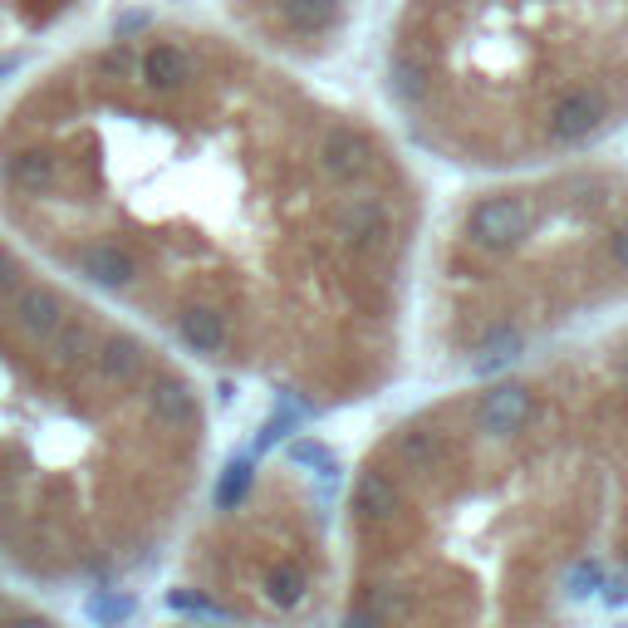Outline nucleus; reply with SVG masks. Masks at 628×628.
Here are the masks:
<instances>
[{"mask_svg":"<svg viewBox=\"0 0 628 628\" xmlns=\"http://www.w3.org/2000/svg\"><path fill=\"white\" fill-rule=\"evenodd\" d=\"M379 83L447 162L584 153L628 119V0H397Z\"/></svg>","mask_w":628,"mask_h":628,"instance_id":"nucleus-1","label":"nucleus"},{"mask_svg":"<svg viewBox=\"0 0 628 628\" xmlns=\"http://www.w3.org/2000/svg\"><path fill=\"white\" fill-rule=\"evenodd\" d=\"M452 319L471 339L520 329L628 285V172L584 167L550 182L496 187L457 212L442 250Z\"/></svg>","mask_w":628,"mask_h":628,"instance_id":"nucleus-2","label":"nucleus"},{"mask_svg":"<svg viewBox=\"0 0 628 628\" xmlns=\"http://www.w3.org/2000/svg\"><path fill=\"white\" fill-rule=\"evenodd\" d=\"M250 15L280 49L329 55L349 40L354 20H359V0H250Z\"/></svg>","mask_w":628,"mask_h":628,"instance_id":"nucleus-3","label":"nucleus"},{"mask_svg":"<svg viewBox=\"0 0 628 628\" xmlns=\"http://www.w3.org/2000/svg\"><path fill=\"white\" fill-rule=\"evenodd\" d=\"M530 417H536V389H530V383H511V379L491 383L476 403V427L486 437H496V442L526 433Z\"/></svg>","mask_w":628,"mask_h":628,"instance_id":"nucleus-4","label":"nucleus"},{"mask_svg":"<svg viewBox=\"0 0 628 628\" xmlns=\"http://www.w3.org/2000/svg\"><path fill=\"white\" fill-rule=\"evenodd\" d=\"M93 363H99L103 383H113V389H133L138 379H148V344L133 339V334H109V339H99V349H93Z\"/></svg>","mask_w":628,"mask_h":628,"instance_id":"nucleus-5","label":"nucleus"},{"mask_svg":"<svg viewBox=\"0 0 628 628\" xmlns=\"http://www.w3.org/2000/svg\"><path fill=\"white\" fill-rule=\"evenodd\" d=\"M79 276L103 290H128L138 280V256L119 240H93V246L79 250Z\"/></svg>","mask_w":628,"mask_h":628,"instance_id":"nucleus-6","label":"nucleus"},{"mask_svg":"<svg viewBox=\"0 0 628 628\" xmlns=\"http://www.w3.org/2000/svg\"><path fill=\"white\" fill-rule=\"evenodd\" d=\"M177 334H182L187 349H197V354L232 349V319H226V310L206 305V300H192V305L177 310Z\"/></svg>","mask_w":628,"mask_h":628,"instance_id":"nucleus-7","label":"nucleus"},{"mask_svg":"<svg viewBox=\"0 0 628 628\" xmlns=\"http://www.w3.org/2000/svg\"><path fill=\"white\" fill-rule=\"evenodd\" d=\"M15 324H20V334H30V339H40L45 344L49 334L65 324V295L59 290H49V285H20L15 290Z\"/></svg>","mask_w":628,"mask_h":628,"instance_id":"nucleus-8","label":"nucleus"},{"mask_svg":"<svg viewBox=\"0 0 628 628\" xmlns=\"http://www.w3.org/2000/svg\"><path fill=\"white\" fill-rule=\"evenodd\" d=\"M148 413L162 427H197L202 423V407H197V393L187 379H172V373H157L148 383Z\"/></svg>","mask_w":628,"mask_h":628,"instance_id":"nucleus-9","label":"nucleus"},{"mask_svg":"<svg viewBox=\"0 0 628 628\" xmlns=\"http://www.w3.org/2000/svg\"><path fill=\"white\" fill-rule=\"evenodd\" d=\"M354 520L359 526H389V520L397 516V486L383 471H359V481H354Z\"/></svg>","mask_w":628,"mask_h":628,"instance_id":"nucleus-10","label":"nucleus"},{"mask_svg":"<svg viewBox=\"0 0 628 628\" xmlns=\"http://www.w3.org/2000/svg\"><path fill=\"white\" fill-rule=\"evenodd\" d=\"M45 349H49V359H55V369H83V363L93 359V349H99V339H93V329L83 319H69L65 314V324H59L55 334L45 339Z\"/></svg>","mask_w":628,"mask_h":628,"instance_id":"nucleus-11","label":"nucleus"},{"mask_svg":"<svg viewBox=\"0 0 628 628\" xmlns=\"http://www.w3.org/2000/svg\"><path fill=\"white\" fill-rule=\"evenodd\" d=\"M397 457L413 471H437L452 462V442H447V433H437V427H407V433L397 437Z\"/></svg>","mask_w":628,"mask_h":628,"instance_id":"nucleus-12","label":"nucleus"},{"mask_svg":"<svg viewBox=\"0 0 628 628\" xmlns=\"http://www.w3.org/2000/svg\"><path fill=\"white\" fill-rule=\"evenodd\" d=\"M5 177L20 192H49V187L59 182V162H55V153H45V148H25L5 162Z\"/></svg>","mask_w":628,"mask_h":628,"instance_id":"nucleus-13","label":"nucleus"},{"mask_svg":"<svg viewBox=\"0 0 628 628\" xmlns=\"http://www.w3.org/2000/svg\"><path fill=\"white\" fill-rule=\"evenodd\" d=\"M305 590H310V580H305L300 564H276V570L266 574V594H270L276 609H295V604H305Z\"/></svg>","mask_w":628,"mask_h":628,"instance_id":"nucleus-14","label":"nucleus"},{"mask_svg":"<svg viewBox=\"0 0 628 628\" xmlns=\"http://www.w3.org/2000/svg\"><path fill=\"white\" fill-rule=\"evenodd\" d=\"M83 614H89L99 628H119V624H128L133 614H138V604L128 599V594H113V590H99L89 604H83Z\"/></svg>","mask_w":628,"mask_h":628,"instance_id":"nucleus-15","label":"nucleus"},{"mask_svg":"<svg viewBox=\"0 0 628 628\" xmlns=\"http://www.w3.org/2000/svg\"><path fill=\"white\" fill-rule=\"evenodd\" d=\"M250 476H256V462H250V457H236V462L222 471V481H216V506H222V511L240 506L246 491H250Z\"/></svg>","mask_w":628,"mask_h":628,"instance_id":"nucleus-16","label":"nucleus"},{"mask_svg":"<svg viewBox=\"0 0 628 628\" xmlns=\"http://www.w3.org/2000/svg\"><path fill=\"white\" fill-rule=\"evenodd\" d=\"M167 609L197 614V619H226V609H216L212 599H202V594H192V590H172V594H167Z\"/></svg>","mask_w":628,"mask_h":628,"instance_id":"nucleus-17","label":"nucleus"},{"mask_svg":"<svg viewBox=\"0 0 628 628\" xmlns=\"http://www.w3.org/2000/svg\"><path fill=\"white\" fill-rule=\"evenodd\" d=\"M20 285H25V266H20V260L10 256L5 246H0V300H5V295H15Z\"/></svg>","mask_w":628,"mask_h":628,"instance_id":"nucleus-18","label":"nucleus"},{"mask_svg":"<svg viewBox=\"0 0 628 628\" xmlns=\"http://www.w3.org/2000/svg\"><path fill=\"white\" fill-rule=\"evenodd\" d=\"M290 457H295V462H305V467H319V471H334V457L324 452L319 442H295L290 447Z\"/></svg>","mask_w":628,"mask_h":628,"instance_id":"nucleus-19","label":"nucleus"},{"mask_svg":"<svg viewBox=\"0 0 628 628\" xmlns=\"http://www.w3.org/2000/svg\"><path fill=\"white\" fill-rule=\"evenodd\" d=\"M599 584H604L599 564H574V574H570V594H594Z\"/></svg>","mask_w":628,"mask_h":628,"instance_id":"nucleus-20","label":"nucleus"},{"mask_svg":"<svg viewBox=\"0 0 628 628\" xmlns=\"http://www.w3.org/2000/svg\"><path fill=\"white\" fill-rule=\"evenodd\" d=\"M599 590H604V604H614V609L628 599V580H609V584H599Z\"/></svg>","mask_w":628,"mask_h":628,"instance_id":"nucleus-21","label":"nucleus"},{"mask_svg":"<svg viewBox=\"0 0 628 628\" xmlns=\"http://www.w3.org/2000/svg\"><path fill=\"white\" fill-rule=\"evenodd\" d=\"M344 628H379V619H373L369 609H354L349 619H344Z\"/></svg>","mask_w":628,"mask_h":628,"instance_id":"nucleus-22","label":"nucleus"},{"mask_svg":"<svg viewBox=\"0 0 628 628\" xmlns=\"http://www.w3.org/2000/svg\"><path fill=\"white\" fill-rule=\"evenodd\" d=\"M614 373H619V389H624V397H628V344H624L619 359H614Z\"/></svg>","mask_w":628,"mask_h":628,"instance_id":"nucleus-23","label":"nucleus"},{"mask_svg":"<svg viewBox=\"0 0 628 628\" xmlns=\"http://www.w3.org/2000/svg\"><path fill=\"white\" fill-rule=\"evenodd\" d=\"M20 65H25V55H0V79H5V75H15Z\"/></svg>","mask_w":628,"mask_h":628,"instance_id":"nucleus-24","label":"nucleus"},{"mask_svg":"<svg viewBox=\"0 0 628 628\" xmlns=\"http://www.w3.org/2000/svg\"><path fill=\"white\" fill-rule=\"evenodd\" d=\"M5 628H49L45 619H15V624H5Z\"/></svg>","mask_w":628,"mask_h":628,"instance_id":"nucleus-25","label":"nucleus"}]
</instances>
